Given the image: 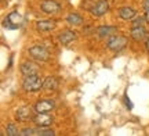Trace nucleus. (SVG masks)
Listing matches in <instances>:
<instances>
[{
	"label": "nucleus",
	"instance_id": "4",
	"mask_svg": "<svg viewBox=\"0 0 149 136\" xmlns=\"http://www.w3.org/2000/svg\"><path fill=\"white\" fill-rule=\"evenodd\" d=\"M28 51H29V54L32 56L36 61H47L48 58H50V53H48V50L46 49L44 46H40V44L32 46Z\"/></svg>",
	"mask_w": 149,
	"mask_h": 136
},
{
	"label": "nucleus",
	"instance_id": "3",
	"mask_svg": "<svg viewBox=\"0 0 149 136\" xmlns=\"http://www.w3.org/2000/svg\"><path fill=\"white\" fill-rule=\"evenodd\" d=\"M22 24V17L18 11H11L7 16L4 21H3V27L7 29H17Z\"/></svg>",
	"mask_w": 149,
	"mask_h": 136
},
{
	"label": "nucleus",
	"instance_id": "18",
	"mask_svg": "<svg viewBox=\"0 0 149 136\" xmlns=\"http://www.w3.org/2000/svg\"><path fill=\"white\" fill-rule=\"evenodd\" d=\"M6 132H7L8 136H18V133H19L14 124H8V125L6 126Z\"/></svg>",
	"mask_w": 149,
	"mask_h": 136
},
{
	"label": "nucleus",
	"instance_id": "25",
	"mask_svg": "<svg viewBox=\"0 0 149 136\" xmlns=\"http://www.w3.org/2000/svg\"><path fill=\"white\" fill-rule=\"evenodd\" d=\"M145 20H146V22H149V10L146 11V14H145Z\"/></svg>",
	"mask_w": 149,
	"mask_h": 136
},
{
	"label": "nucleus",
	"instance_id": "16",
	"mask_svg": "<svg viewBox=\"0 0 149 136\" xmlns=\"http://www.w3.org/2000/svg\"><path fill=\"white\" fill-rule=\"evenodd\" d=\"M66 21L69 25H73V27H79L81 25V22H83V18L77 14V13H70L69 16L66 17Z\"/></svg>",
	"mask_w": 149,
	"mask_h": 136
},
{
	"label": "nucleus",
	"instance_id": "10",
	"mask_svg": "<svg viewBox=\"0 0 149 136\" xmlns=\"http://www.w3.org/2000/svg\"><path fill=\"white\" fill-rule=\"evenodd\" d=\"M54 107H55L54 101H51V100H40L35 104V110L37 113H50Z\"/></svg>",
	"mask_w": 149,
	"mask_h": 136
},
{
	"label": "nucleus",
	"instance_id": "5",
	"mask_svg": "<svg viewBox=\"0 0 149 136\" xmlns=\"http://www.w3.org/2000/svg\"><path fill=\"white\" fill-rule=\"evenodd\" d=\"M53 117L48 115L47 113H37L35 117H33V122L36 124L37 126L40 128H46V126H50L53 124Z\"/></svg>",
	"mask_w": 149,
	"mask_h": 136
},
{
	"label": "nucleus",
	"instance_id": "17",
	"mask_svg": "<svg viewBox=\"0 0 149 136\" xmlns=\"http://www.w3.org/2000/svg\"><path fill=\"white\" fill-rule=\"evenodd\" d=\"M116 31V28L115 27H107V25H104V27H100L98 28V35H100V38H109L112 36V33H115Z\"/></svg>",
	"mask_w": 149,
	"mask_h": 136
},
{
	"label": "nucleus",
	"instance_id": "1",
	"mask_svg": "<svg viewBox=\"0 0 149 136\" xmlns=\"http://www.w3.org/2000/svg\"><path fill=\"white\" fill-rule=\"evenodd\" d=\"M43 83H44V81L39 75H28L24 78L22 87L26 92H37L43 87Z\"/></svg>",
	"mask_w": 149,
	"mask_h": 136
},
{
	"label": "nucleus",
	"instance_id": "2",
	"mask_svg": "<svg viewBox=\"0 0 149 136\" xmlns=\"http://www.w3.org/2000/svg\"><path fill=\"white\" fill-rule=\"evenodd\" d=\"M127 46V38L123 35H112L107 42V47L112 51H120Z\"/></svg>",
	"mask_w": 149,
	"mask_h": 136
},
{
	"label": "nucleus",
	"instance_id": "15",
	"mask_svg": "<svg viewBox=\"0 0 149 136\" xmlns=\"http://www.w3.org/2000/svg\"><path fill=\"white\" fill-rule=\"evenodd\" d=\"M58 87V79L55 76H47L43 83V89L46 90H55Z\"/></svg>",
	"mask_w": 149,
	"mask_h": 136
},
{
	"label": "nucleus",
	"instance_id": "19",
	"mask_svg": "<svg viewBox=\"0 0 149 136\" xmlns=\"http://www.w3.org/2000/svg\"><path fill=\"white\" fill-rule=\"evenodd\" d=\"M145 21H146V20H145V17L144 18H142V17H139V18H134L133 20V27H142Z\"/></svg>",
	"mask_w": 149,
	"mask_h": 136
},
{
	"label": "nucleus",
	"instance_id": "20",
	"mask_svg": "<svg viewBox=\"0 0 149 136\" xmlns=\"http://www.w3.org/2000/svg\"><path fill=\"white\" fill-rule=\"evenodd\" d=\"M36 132L37 129H25V131H22L21 132V135H36Z\"/></svg>",
	"mask_w": 149,
	"mask_h": 136
},
{
	"label": "nucleus",
	"instance_id": "13",
	"mask_svg": "<svg viewBox=\"0 0 149 136\" xmlns=\"http://www.w3.org/2000/svg\"><path fill=\"white\" fill-rule=\"evenodd\" d=\"M55 27H57L55 21H50V20H47V21H37L36 22V28L39 29V31H42V32L53 31Z\"/></svg>",
	"mask_w": 149,
	"mask_h": 136
},
{
	"label": "nucleus",
	"instance_id": "24",
	"mask_svg": "<svg viewBox=\"0 0 149 136\" xmlns=\"http://www.w3.org/2000/svg\"><path fill=\"white\" fill-rule=\"evenodd\" d=\"M145 47H146V50L149 51V39H146V42H145Z\"/></svg>",
	"mask_w": 149,
	"mask_h": 136
},
{
	"label": "nucleus",
	"instance_id": "11",
	"mask_svg": "<svg viewBox=\"0 0 149 136\" xmlns=\"http://www.w3.org/2000/svg\"><path fill=\"white\" fill-rule=\"evenodd\" d=\"M76 38H77V35L73 32V31H64V32H61L58 35V40L59 43L62 44H69L70 42H73V40H76Z\"/></svg>",
	"mask_w": 149,
	"mask_h": 136
},
{
	"label": "nucleus",
	"instance_id": "23",
	"mask_svg": "<svg viewBox=\"0 0 149 136\" xmlns=\"http://www.w3.org/2000/svg\"><path fill=\"white\" fill-rule=\"evenodd\" d=\"M144 8H145V11L149 10V0H145L144 1Z\"/></svg>",
	"mask_w": 149,
	"mask_h": 136
},
{
	"label": "nucleus",
	"instance_id": "9",
	"mask_svg": "<svg viewBox=\"0 0 149 136\" xmlns=\"http://www.w3.org/2000/svg\"><path fill=\"white\" fill-rule=\"evenodd\" d=\"M21 72L24 76H28V75H37L39 72V67L32 63V61H25L24 64L21 66Z\"/></svg>",
	"mask_w": 149,
	"mask_h": 136
},
{
	"label": "nucleus",
	"instance_id": "7",
	"mask_svg": "<svg viewBox=\"0 0 149 136\" xmlns=\"http://www.w3.org/2000/svg\"><path fill=\"white\" fill-rule=\"evenodd\" d=\"M108 10H109V3L107 0H100V1H97L95 4L93 6L90 13L94 17H102L104 14H107Z\"/></svg>",
	"mask_w": 149,
	"mask_h": 136
},
{
	"label": "nucleus",
	"instance_id": "22",
	"mask_svg": "<svg viewBox=\"0 0 149 136\" xmlns=\"http://www.w3.org/2000/svg\"><path fill=\"white\" fill-rule=\"evenodd\" d=\"M36 135H54V131H37Z\"/></svg>",
	"mask_w": 149,
	"mask_h": 136
},
{
	"label": "nucleus",
	"instance_id": "8",
	"mask_svg": "<svg viewBox=\"0 0 149 136\" xmlns=\"http://www.w3.org/2000/svg\"><path fill=\"white\" fill-rule=\"evenodd\" d=\"M15 118L19 121V122H26V121H29V120H33L32 110L29 109V107H26V106H22V107H19V109L17 110Z\"/></svg>",
	"mask_w": 149,
	"mask_h": 136
},
{
	"label": "nucleus",
	"instance_id": "14",
	"mask_svg": "<svg viewBox=\"0 0 149 136\" xmlns=\"http://www.w3.org/2000/svg\"><path fill=\"white\" fill-rule=\"evenodd\" d=\"M130 35L134 40H144L146 38V31H145L144 27H133Z\"/></svg>",
	"mask_w": 149,
	"mask_h": 136
},
{
	"label": "nucleus",
	"instance_id": "6",
	"mask_svg": "<svg viewBox=\"0 0 149 136\" xmlns=\"http://www.w3.org/2000/svg\"><path fill=\"white\" fill-rule=\"evenodd\" d=\"M40 8L46 14H57L61 10V6L55 0H44V1H42V4H40Z\"/></svg>",
	"mask_w": 149,
	"mask_h": 136
},
{
	"label": "nucleus",
	"instance_id": "12",
	"mask_svg": "<svg viewBox=\"0 0 149 136\" xmlns=\"http://www.w3.org/2000/svg\"><path fill=\"white\" fill-rule=\"evenodd\" d=\"M119 17L124 21H131L135 18V10H133L131 7H122L119 10Z\"/></svg>",
	"mask_w": 149,
	"mask_h": 136
},
{
	"label": "nucleus",
	"instance_id": "21",
	"mask_svg": "<svg viewBox=\"0 0 149 136\" xmlns=\"http://www.w3.org/2000/svg\"><path fill=\"white\" fill-rule=\"evenodd\" d=\"M124 103H126V107H127L128 110L133 109V103H131V101H130V100L127 99V96H124Z\"/></svg>",
	"mask_w": 149,
	"mask_h": 136
}]
</instances>
